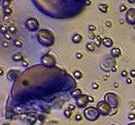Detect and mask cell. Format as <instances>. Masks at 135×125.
Here are the masks:
<instances>
[{"label": "cell", "mask_w": 135, "mask_h": 125, "mask_svg": "<svg viewBox=\"0 0 135 125\" xmlns=\"http://www.w3.org/2000/svg\"><path fill=\"white\" fill-rule=\"evenodd\" d=\"M100 114H101L100 112L95 107H88L84 110V115H85V118L90 121H95L98 119Z\"/></svg>", "instance_id": "1"}, {"label": "cell", "mask_w": 135, "mask_h": 125, "mask_svg": "<svg viewBox=\"0 0 135 125\" xmlns=\"http://www.w3.org/2000/svg\"><path fill=\"white\" fill-rule=\"evenodd\" d=\"M96 108L98 109V111L100 112V113L104 116L110 115L112 109L111 105H109V103L106 102V101H101L98 102Z\"/></svg>", "instance_id": "2"}, {"label": "cell", "mask_w": 135, "mask_h": 125, "mask_svg": "<svg viewBox=\"0 0 135 125\" xmlns=\"http://www.w3.org/2000/svg\"><path fill=\"white\" fill-rule=\"evenodd\" d=\"M25 27L27 28L28 30L30 31H36L39 29V23L37 19H34V18H30L25 21Z\"/></svg>", "instance_id": "3"}, {"label": "cell", "mask_w": 135, "mask_h": 125, "mask_svg": "<svg viewBox=\"0 0 135 125\" xmlns=\"http://www.w3.org/2000/svg\"><path fill=\"white\" fill-rule=\"evenodd\" d=\"M88 95L85 94H82L79 97H78L76 99V105L80 108H85L87 105V103H89V100H88Z\"/></svg>", "instance_id": "4"}, {"label": "cell", "mask_w": 135, "mask_h": 125, "mask_svg": "<svg viewBox=\"0 0 135 125\" xmlns=\"http://www.w3.org/2000/svg\"><path fill=\"white\" fill-rule=\"evenodd\" d=\"M126 19L128 24H131L133 25L135 24V9L132 8L128 10L126 14Z\"/></svg>", "instance_id": "5"}, {"label": "cell", "mask_w": 135, "mask_h": 125, "mask_svg": "<svg viewBox=\"0 0 135 125\" xmlns=\"http://www.w3.org/2000/svg\"><path fill=\"white\" fill-rule=\"evenodd\" d=\"M102 45L105 46L106 47H107V48H111L113 46V40L108 37H105L102 39Z\"/></svg>", "instance_id": "6"}, {"label": "cell", "mask_w": 135, "mask_h": 125, "mask_svg": "<svg viewBox=\"0 0 135 125\" xmlns=\"http://www.w3.org/2000/svg\"><path fill=\"white\" fill-rule=\"evenodd\" d=\"M83 40V37L81 34H74L72 36V41L74 43V44H79Z\"/></svg>", "instance_id": "7"}, {"label": "cell", "mask_w": 135, "mask_h": 125, "mask_svg": "<svg viewBox=\"0 0 135 125\" xmlns=\"http://www.w3.org/2000/svg\"><path fill=\"white\" fill-rule=\"evenodd\" d=\"M111 55L114 58H117V57H120L121 55H122V51L119 48H113L111 50Z\"/></svg>", "instance_id": "8"}, {"label": "cell", "mask_w": 135, "mask_h": 125, "mask_svg": "<svg viewBox=\"0 0 135 125\" xmlns=\"http://www.w3.org/2000/svg\"><path fill=\"white\" fill-rule=\"evenodd\" d=\"M81 95H82V91H81V89H79V88H76V89H74L72 93H71V96H72L73 98H75V99L79 97Z\"/></svg>", "instance_id": "9"}, {"label": "cell", "mask_w": 135, "mask_h": 125, "mask_svg": "<svg viewBox=\"0 0 135 125\" xmlns=\"http://www.w3.org/2000/svg\"><path fill=\"white\" fill-rule=\"evenodd\" d=\"M24 59V56L21 53H16V54L12 56V60L15 61H20Z\"/></svg>", "instance_id": "10"}, {"label": "cell", "mask_w": 135, "mask_h": 125, "mask_svg": "<svg viewBox=\"0 0 135 125\" xmlns=\"http://www.w3.org/2000/svg\"><path fill=\"white\" fill-rule=\"evenodd\" d=\"M86 49L89 51L93 52V51H95V49H96V46H95L94 42H88L86 44Z\"/></svg>", "instance_id": "11"}, {"label": "cell", "mask_w": 135, "mask_h": 125, "mask_svg": "<svg viewBox=\"0 0 135 125\" xmlns=\"http://www.w3.org/2000/svg\"><path fill=\"white\" fill-rule=\"evenodd\" d=\"M98 9L102 13H107L108 12V5L106 4V3H101V4H99L98 6Z\"/></svg>", "instance_id": "12"}, {"label": "cell", "mask_w": 135, "mask_h": 125, "mask_svg": "<svg viewBox=\"0 0 135 125\" xmlns=\"http://www.w3.org/2000/svg\"><path fill=\"white\" fill-rule=\"evenodd\" d=\"M94 42H95V45L96 46V47L99 48L101 46V43H102V40H101V37L100 35H96V37L94 40Z\"/></svg>", "instance_id": "13"}, {"label": "cell", "mask_w": 135, "mask_h": 125, "mask_svg": "<svg viewBox=\"0 0 135 125\" xmlns=\"http://www.w3.org/2000/svg\"><path fill=\"white\" fill-rule=\"evenodd\" d=\"M73 77H74V78H76L77 80H79L82 78V72H81L80 71H73Z\"/></svg>", "instance_id": "14"}, {"label": "cell", "mask_w": 135, "mask_h": 125, "mask_svg": "<svg viewBox=\"0 0 135 125\" xmlns=\"http://www.w3.org/2000/svg\"><path fill=\"white\" fill-rule=\"evenodd\" d=\"M8 30H9V32L10 34H16V32H17V29L15 25H10L9 28H8Z\"/></svg>", "instance_id": "15"}, {"label": "cell", "mask_w": 135, "mask_h": 125, "mask_svg": "<svg viewBox=\"0 0 135 125\" xmlns=\"http://www.w3.org/2000/svg\"><path fill=\"white\" fill-rule=\"evenodd\" d=\"M8 31H9V30H8V28L6 27V26L4 25V24H2L1 27H0V32H1L2 34H6L8 33Z\"/></svg>", "instance_id": "16"}, {"label": "cell", "mask_w": 135, "mask_h": 125, "mask_svg": "<svg viewBox=\"0 0 135 125\" xmlns=\"http://www.w3.org/2000/svg\"><path fill=\"white\" fill-rule=\"evenodd\" d=\"M10 4H11V1H6V0H3V1H1V6L3 8V9L8 8Z\"/></svg>", "instance_id": "17"}, {"label": "cell", "mask_w": 135, "mask_h": 125, "mask_svg": "<svg viewBox=\"0 0 135 125\" xmlns=\"http://www.w3.org/2000/svg\"><path fill=\"white\" fill-rule=\"evenodd\" d=\"M3 14H4V15H7V16H9L10 14H11L12 13H13V10H12L11 9H10L9 7L8 8H5V9H3Z\"/></svg>", "instance_id": "18"}, {"label": "cell", "mask_w": 135, "mask_h": 125, "mask_svg": "<svg viewBox=\"0 0 135 125\" xmlns=\"http://www.w3.org/2000/svg\"><path fill=\"white\" fill-rule=\"evenodd\" d=\"M14 45L17 48H20V47H22V46H23V43L20 41V40H14Z\"/></svg>", "instance_id": "19"}, {"label": "cell", "mask_w": 135, "mask_h": 125, "mask_svg": "<svg viewBox=\"0 0 135 125\" xmlns=\"http://www.w3.org/2000/svg\"><path fill=\"white\" fill-rule=\"evenodd\" d=\"M63 114H64V116L66 117L67 118H69L71 116H72V112L68 108V109H66L64 112H63Z\"/></svg>", "instance_id": "20"}, {"label": "cell", "mask_w": 135, "mask_h": 125, "mask_svg": "<svg viewBox=\"0 0 135 125\" xmlns=\"http://www.w3.org/2000/svg\"><path fill=\"white\" fill-rule=\"evenodd\" d=\"M27 121L29 123H31V124H35V123H36V118L33 116V117H32V118H30V117L27 116Z\"/></svg>", "instance_id": "21"}, {"label": "cell", "mask_w": 135, "mask_h": 125, "mask_svg": "<svg viewBox=\"0 0 135 125\" xmlns=\"http://www.w3.org/2000/svg\"><path fill=\"white\" fill-rule=\"evenodd\" d=\"M88 29H89V30L90 32H94L95 30H96V26L95 25H93V24H90L89 27H88Z\"/></svg>", "instance_id": "22"}, {"label": "cell", "mask_w": 135, "mask_h": 125, "mask_svg": "<svg viewBox=\"0 0 135 125\" xmlns=\"http://www.w3.org/2000/svg\"><path fill=\"white\" fill-rule=\"evenodd\" d=\"M128 118L129 120H134L135 119V113H134V112H130V113H128Z\"/></svg>", "instance_id": "23"}, {"label": "cell", "mask_w": 135, "mask_h": 125, "mask_svg": "<svg viewBox=\"0 0 135 125\" xmlns=\"http://www.w3.org/2000/svg\"><path fill=\"white\" fill-rule=\"evenodd\" d=\"M74 118H75V120L79 122V121H81V120H82V116H81V114L78 113V114H76V115H75Z\"/></svg>", "instance_id": "24"}, {"label": "cell", "mask_w": 135, "mask_h": 125, "mask_svg": "<svg viewBox=\"0 0 135 125\" xmlns=\"http://www.w3.org/2000/svg\"><path fill=\"white\" fill-rule=\"evenodd\" d=\"M121 76H122V77H127L128 76V71H127L126 70H123V71H122V72H121Z\"/></svg>", "instance_id": "25"}, {"label": "cell", "mask_w": 135, "mask_h": 125, "mask_svg": "<svg viewBox=\"0 0 135 125\" xmlns=\"http://www.w3.org/2000/svg\"><path fill=\"white\" fill-rule=\"evenodd\" d=\"M92 88H93L94 90H97L98 88H99V84L96 82H93L92 83Z\"/></svg>", "instance_id": "26"}, {"label": "cell", "mask_w": 135, "mask_h": 125, "mask_svg": "<svg viewBox=\"0 0 135 125\" xmlns=\"http://www.w3.org/2000/svg\"><path fill=\"white\" fill-rule=\"evenodd\" d=\"M4 38H5L7 40H12V36H11V34H9V33H7V34H4Z\"/></svg>", "instance_id": "27"}, {"label": "cell", "mask_w": 135, "mask_h": 125, "mask_svg": "<svg viewBox=\"0 0 135 125\" xmlns=\"http://www.w3.org/2000/svg\"><path fill=\"white\" fill-rule=\"evenodd\" d=\"M68 109L70 110L71 112H73V110L75 109V106H74V105H73V104H69V106H68Z\"/></svg>", "instance_id": "28"}, {"label": "cell", "mask_w": 135, "mask_h": 125, "mask_svg": "<svg viewBox=\"0 0 135 125\" xmlns=\"http://www.w3.org/2000/svg\"><path fill=\"white\" fill-rule=\"evenodd\" d=\"M95 37H96V35H95V34H94L93 32H90V38L91 40H95Z\"/></svg>", "instance_id": "29"}, {"label": "cell", "mask_w": 135, "mask_h": 125, "mask_svg": "<svg viewBox=\"0 0 135 125\" xmlns=\"http://www.w3.org/2000/svg\"><path fill=\"white\" fill-rule=\"evenodd\" d=\"M125 10H127V7L124 4H122V5H121V7H120V11L121 12H123V11H125Z\"/></svg>", "instance_id": "30"}, {"label": "cell", "mask_w": 135, "mask_h": 125, "mask_svg": "<svg viewBox=\"0 0 135 125\" xmlns=\"http://www.w3.org/2000/svg\"><path fill=\"white\" fill-rule=\"evenodd\" d=\"M2 46L3 47H5V48H7V47H9V42H7V41H3L2 42Z\"/></svg>", "instance_id": "31"}, {"label": "cell", "mask_w": 135, "mask_h": 125, "mask_svg": "<svg viewBox=\"0 0 135 125\" xmlns=\"http://www.w3.org/2000/svg\"><path fill=\"white\" fill-rule=\"evenodd\" d=\"M76 56V58H77V59H79H79H82L83 55L81 54V53H79V52H78L77 54H76V56Z\"/></svg>", "instance_id": "32"}, {"label": "cell", "mask_w": 135, "mask_h": 125, "mask_svg": "<svg viewBox=\"0 0 135 125\" xmlns=\"http://www.w3.org/2000/svg\"><path fill=\"white\" fill-rule=\"evenodd\" d=\"M130 76H131L132 77H135V69L131 70V71H130Z\"/></svg>", "instance_id": "33"}, {"label": "cell", "mask_w": 135, "mask_h": 125, "mask_svg": "<svg viewBox=\"0 0 135 125\" xmlns=\"http://www.w3.org/2000/svg\"><path fill=\"white\" fill-rule=\"evenodd\" d=\"M88 100H89V102H93L95 101V98L91 97V96H89V97H88Z\"/></svg>", "instance_id": "34"}, {"label": "cell", "mask_w": 135, "mask_h": 125, "mask_svg": "<svg viewBox=\"0 0 135 125\" xmlns=\"http://www.w3.org/2000/svg\"><path fill=\"white\" fill-rule=\"evenodd\" d=\"M116 112H117V110H116H116L114 111L113 109H112V112H111V113H110V115L109 116H113L114 114H116Z\"/></svg>", "instance_id": "35"}, {"label": "cell", "mask_w": 135, "mask_h": 125, "mask_svg": "<svg viewBox=\"0 0 135 125\" xmlns=\"http://www.w3.org/2000/svg\"><path fill=\"white\" fill-rule=\"evenodd\" d=\"M106 27H112V22L111 21H106Z\"/></svg>", "instance_id": "36"}, {"label": "cell", "mask_w": 135, "mask_h": 125, "mask_svg": "<svg viewBox=\"0 0 135 125\" xmlns=\"http://www.w3.org/2000/svg\"><path fill=\"white\" fill-rule=\"evenodd\" d=\"M22 65L24 67H26V66H28V62L26 61H23V62H22Z\"/></svg>", "instance_id": "37"}, {"label": "cell", "mask_w": 135, "mask_h": 125, "mask_svg": "<svg viewBox=\"0 0 135 125\" xmlns=\"http://www.w3.org/2000/svg\"><path fill=\"white\" fill-rule=\"evenodd\" d=\"M126 81H127V83L128 84H132V79L131 78H127V80H126Z\"/></svg>", "instance_id": "38"}, {"label": "cell", "mask_w": 135, "mask_h": 125, "mask_svg": "<svg viewBox=\"0 0 135 125\" xmlns=\"http://www.w3.org/2000/svg\"><path fill=\"white\" fill-rule=\"evenodd\" d=\"M9 19V16H7V15H4V17H3V20L6 21V20H8Z\"/></svg>", "instance_id": "39"}, {"label": "cell", "mask_w": 135, "mask_h": 125, "mask_svg": "<svg viewBox=\"0 0 135 125\" xmlns=\"http://www.w3.org/2000/svg\"><path fill=\"white\" fill-rule=\"evenodd\" d=\"M0 71H1V72H0V75L3 76V68H1V69H0Z\"/></svg>", "instance_id": "40"}, {"label": "cell", "mask_w": 135, "mask_h": 125, "mask_svg": "<svg viewBox=\"0 0 135 125\" xmlns=\"http://www.w3.org/2000/svg\"><path fill=\"white\" fill-rule=\"evenodd\" d=\"M112 71H116V68L115 66H113V67H112Z\"/></svg>", "instance_id": "41"}, {"label": "cell", "mask_w": 135, "mask_h": 125, "mask_svg": "<svg viewBox=\"0 0 135 125\" xmlns=\"http://www.w3.org/2000/svg\"><path fill=\"white\" fill-rule=\"evenodd\" d=\"M114 87H118V83H117V82H115V83H114Z\"/></svg>", "instance_id": "42"}, {"label": "cell", "mask_w": 135, "mask_h": 125, "mask_svg": "<svg viewBox=\"0 0 135 125\" xmlns=\"http://www.w3.org/2000/svg\"><path fill=\"white\" fill-rule=\"evenodd\" d=\"M128 2H129L130 3H135V0H129Z\"/></svg>", "instance_id": "43"}, {"label": "cell", "mask_w": 135, "mask_h": 125, "mask_svg": "<svg viewBox=\"0 0 135 125\" xmlns=\"http://www.w3.org/2000/svg\"><path fill=\"white\" fill-rule=\"evenodd\" d=\"M2 125H11V124H10L9 123H3V124H2Z\"/></svg>", "instance_id": "44"}, {"label": "cell", "mask_w": 135, "mask_h": 125, "mask_svg": "<svg viewBox=\"0 0 135 125\" xmlns=\"http://www.w3.org/2000/svg\"><path fill=\"white\" fill-rule=\"evenodd\" d=\"M90 3H90V1H88V3H87V4H88V5H90Z\"/></svg>", "instance_id": "45"}, {"label": "cell", "mask_w": 135, "mask_h": 125, "mask_svg": "<svg viewBox=\"0 0 135 125\" xmlns=\"http://www.w3.org/2000/svg\"><path fill=\"white\" fill-rule=\"evenodd\" d=\"M107 77H108V76H106V77H104V79H105V80H106V79H107Z\"/></svg>", "instance_id": "46"}, {"label": "cell", "mask_w": 135, "mask_h": 125, "mask_svg": "<svg viewBox=\"0 0 135 125\" xmlns=\"http://www.w3.org/2000/svg\"><path fill=\"white\" fill-rule=\"evenodd\" d=\"M134 30H135V24H134Z\"/></svg>", "instance_id": "47"}, {"label": "cell", "mask_w": 135, "mask_h": 125, "mask_svg": "<svg viewBox=\"0 0 135 125\" xmlns=\"http://www.w3.org/2000/svg\"><path fill=\"white\" fill-rule=\"evenodd\" d=\"M111 125H117V124H111Z\"/></svg>", "instance_id": "48"}]
</instances>
